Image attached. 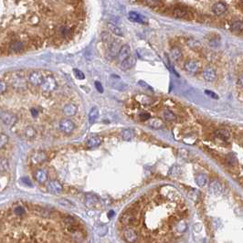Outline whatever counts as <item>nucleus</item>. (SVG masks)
Returning a JSON list of instances; mask_svg holds the SVG:
<instances>
[{"label": "nucleus", "mask_w": 243, "mask_h": 243, "mask_svg": "<svg viewBox=\"0 0 243 243\" xmlns=\"http://www.w3.org/2000/svg\"><path fill=\"white\" fill-rule=\"evenodd\" d=\"M186 217L187 209L177 192L164 187L122 213L117 232L124 243H169L185 229Z\"/></svg>", "instance_id": "obj_1"}, {"label": "nucleus", "mask_w": 243, "mask_h": 243, "mask_svg": "<svg viewBox=\"0 0 243 243\" xmlns=\"http://www.w3.org/2000/svg\"><path fill=\"white\" fill-rule=\"evenodd\" d=\"M83 223L38 205L15 203L2 211L1 243H87Z\"/></svg>", "instance_id": "obj_2"}, {"label": "nucleus", "mask_w": 243, "mask_h": 243, "mask_svg": "<svg viewBox=\"0 0 243 243\" xmlns=\"http://www.w3.org/2000/svg\"><path fill=\"white\" fill-rule=\"evenodd\" d=\"M59 126L60 131L66 133V135H70L75 129V124L70 119H62L59 122Z\"/></svg>", "instance_id": "obj_3"}, {"label": "nucleus", "mask_w": 243, "mask_h": 243, "mask_svg": "<svg viewBox=\"0 0 243 243\" xmlns=\"http://www.w3.org/2000/svg\"><path fill=\"white\" fill-rule=\"evenodd\" d=\"M40 88L42 91H44L46 92H51L57 89V81L53 77L48 76L44 80Z\"/></svg>", "instance_id": "obj_4"}, {"label": "nucleus", "mask_w": 243, "mask_h": 243, "mask_svg": "<svg viewBox=\"0 0 243 243\" xmlns=\"http://www.w3.org/2000/svg\"><path fill=\"white\" fill-rule=\"evenodd\" d=\"M1 121H2V123L7 126H13L17 123L18 117L14 113H12L10 112L3 111L1 113Z\"/></svg>", "instance_id": "obj_5"}, {"label": "nucleus", "mask_w": 243, "mask_h": 243, "mask_svg": "<svg viewBox=\"0 0 243 243\" xmlns=\"http://www.w3.org/2000/svg\"><path fill=\"white\" fill-rule=\"evenodd\" d=\"M43 74L40 71H33L29 74V81L33 85V86H41V84L44 81Z\"/></svg>", "instance_id": "obj_6"}, {"label": "nucleus", "mask_w": 243, "mask_h": 243, "mask_svg": "<svg viewBox=\"0 0 243 243\" xmlns=\"http://www.w3.org/2000/svg\"><path fill=\"white\" fill-rule=\"evenodd\" d=\"M57 35L60 39H68L72 36V29L68 25H61L57 29Z\"/></svg>", "instance_id": "obj_7"}, {"label": "nucleus", "mask_w": 243, "mask_h": 243, "mask_svg": "<svg viewBox=\"0 0 243 243\" xmlns=\"http://www.w3.org/2000/svg\"><path fill=\"white\" fill-rule=\"evenodd\" d=\"M185 70L189 73H197L200 69V64L195 59H189L185 63Z\"/></svg>", "instance_id": "obj_8"}, {"label": "nucleus", "mask_w": 243, "mask_h": 243, "mask_svg": "<svg viewBox=\"0 0 243 243\" xmlns=\"http://www.w3.org/2000/svg\"><path fill=\"white\" fill-rule=\"evenodd\" d=\"M130 56H132L131 54V48L129 45L125 44L124 46H122L121 50L118 53V59L120 62H123L124 60H125L126 59H128Z\"/></svg>", "instance_id": "obj_9"}, {"label": "nucleus", "mask_w": 243, "mask_h": 243, "mask_svg": "<svg viewBox=\"0 0 243 243\" xmlns=\"http://www.w3.org/2000/svg\"><path fill=\"white\" fill-rule=\"evenodd\" d=\"M46 159H47V154L44 152H36L30 157V161L33 165L41 164Z\"/></svg>", "instance_id": "obj_10"}, {"label": "nucleus", "mask_w": 243, "mask_h": 243, "mask_svg": "<svg viewBox=\"0 0 243 243\" xmlns=\"http://www.w3.org/2000/svg\"><path fill=\"white\" fill-rule=\"evenodd\" d=\"M48 191L53 193V194H59V193L62 192L63 187H62L61 184H60L59 181L53 180V181L48 182Z\"/></svg>", "instance_id": "obj_11"}, {"label": "nucleus", "mask_w": 243, "mask_h": 243, "mask_svg": "<svg viewBox=\"0 0 243 243\" xmlns=\"http://www.w3.org/2000/svg\"><path fill=\"white\" fill-rule=\"evenodd\" d=\"M128 18L129 20L132 21V22H135V23H141V24H144L147 22V18H144L143 16H142L141 14L139 13H136L135 11H131L129 12L128 14Z\"/></svg>", "instance_id": "obj_12"}, {"label": "nucleus", "mask_w": 243, "mask_h": 243, "mask_svg": "<svg viewBox=\"0 0 243 243\" xmlns=\"http://www.w3.org/2000/svg\"><path fill=\"white\" fill-rule=\"evenodd\" d=\"M203 77L204 79L206 81H213L216 80L217 78V73H216V70L211 68V67H208L206 68L203 71Z\"/></svg>", "instance_id": "obj_13"}, {"label": "nucleus", "mask_w": 243, "mask_h": 243, "mask_svg": "<svg viewBox=\"0 0 243 243\" xmlns=\"http://www.w3.org/2000/svg\"><path fill=\"white\" fill-rule=\"evenodd\" d=\"M135 63H136V59H135V57L132 55L128 59L124 60L123 62H121V69L123 70H128L132 69L133 66H135Z\"/></svg>", "instance_id": "obj_14"}, {"label": "nucleus", "mask_w": 243, "mask_h": 243, "mask_svg": "<svg viewBox=\"0 0 243 243\" xmlns=\"http://www.w3.org/2000/svg\"><path fill=\"white\" fill-rule=\"evenodd\" d=\"M62 111H63V113L66 115V116H74L77 112H78V108L75 104L73 103H69V104H66L63 109H62Z\"/></svg>", "instance_id": "obj_15"}, {"label": "nucleus", "mask_w": 243, "mask_h": 243, "mask_svg": "<svg viewBox=\"0 0 243 243\" xmlns=\"http://www.w3.org/2000/svg\"><path fill=\"white\" fill-rule=\"evenodd\" d=\"M102 143V137L98 136V135H91L88 138L87 142H86V145L89 148H94L99 146V145Z\"/></svg>", "instance_id": "obj_16"}, {"label": "nucleus", "mask_w": 243, "mask_h": 243, "mask_svg": "<svg viewBox=\"0 0 243 243\" xmlns=\"http://www.w3.org/2000/svg\"><path fill=\"white\" fill-rule=\"evenodd\" d=\"M24 48H25V44H24V42L19 41V40L12 42L9 45V50L14 53L21 52L24 51Z\"/></svg>", "instance_id": "obj_17"}, {"label": "nucleus", "mask_w": 243, "mask_h": 243, "mask_svg": "<svg viewBox=\"0 0 243 243\" xmlns=\"http://www.w3.org/2000/svg\"><path fill=\"white\" fill-rule=\"evenodd\" d=\"M35 178L39 183L43 184L48 180V173L45 169H39L35 173Z\"/></svg>", "instance_id": "obj_18"}, {"label": "nucleus", "mask_w": 243, "mask_h": 243, "mask_svg": "<svg viewBox=\"0 0 243 243\" xmlns=\"http://www.w3.org/2000/svg\"><path fill=\"white\" fill-rule=\"evenodd\" d=\"M212 10L214 12V14H216L217 16L222 15L227 10V5L223 2H217L213 6Z\"/></svg>", "instance_id": "obj_19"}, {"label": "nucleus", "mask_w": 243, "mask_h": 243, "mask_svg": "<svg viewBox=\"0 0 243 243\" xmlns=\"http://www.w3.org/2000/svg\"><path fill=\"white\" fill-rule=\"evenodd\" d=\"M146 124L154 129H160L164 126L163 121L159 118H151L146 122Z\"/></svg>", "instance_id": "obj_20"}, {"label": "nucleus", "mask_w": 243, "mask_h": 243, "mask_svg": "<svg viewBox=\"0 0 243 243\" xmlns=\"http://www.w3.org/2000/svg\"><path fill=\"white\" fill-rule=\"evenodd\" d=\"M173 14L176 18H187V16L189 15L188 11L186 8L181 7H177L174 8Z\"/></svg>", "instance_id": "obj_21"}, {"label": "nucleus", "mask_w": 243, "mask_h": 243, "mask_svg": "<svg viewBox=\"0 0 243 243\" xmlns=\"http://www.w3.org/2000/svg\"><path fill=\"white\" fill-rule=\"evenodd\" d=\"M215 135L217 138L220 139L222 141L228 142L230 139V133L227 130H218L215 132Z\"/></svg>", "instance_id": "obj_22"}, {"label": "nucleus", "mask_w": 243, "mask_h": 243, "mask_svg": "<svg viewBox=\"0 0 243 243\" xmlns=\"http://www.w3.org/2000/svg\"><path fill=\"white\" fill-rule=\"evenodd\" d=\"M135 99H136V101H138L139 102H141L142 104H144V105H149L153 102V99L151 98V97H149L147 95H144V94L136 95Z\"/></svg>", "instance_id": "obj_23"}, {"label": "nucleus", "mask_w": 243, "mask_h": 243, "mask_svg": "<svg viewBox=\"0 0 243 243\" xmlns=\"http://www.w3.org/2000/svg\"><path fill=\"white\" fill-rule=\"evenodd\" d=\"M107 27H108L109 30L112 31L114 35L118 36V37H123V36H124V31L122 30L121 28H119L118 26L114 25V24H113V23H108Z\"/></svg>", "instance_id": "obj_24"}, {"label": "nucleus", "mask_w": 243, "mask_h": 243, "mask_svg": "<svg viewBox=\"0 0 243 243\" xmlns=\"http://www.w3.org/2000/svg\"><path fill=\"white\" fill-rule=\"evenodd\" d=\"M121 48L118 41H115V40H113V42L110 44V46H109V51H110V53L113 55V56H116V54L118 55L120 50H121Z\"/></svg>", "instance_id": "obj_25"}, {"label": "nucleus", "mask_w": 243, "mask_h": 243, "mask_svg": "<svg viewBox=\"0 0 243 243\" xmlns=\"http://www.w3.org/2000/svg\"><path fill=\"white\" fill-rule=\"evenodd\" d=\"M98 117H99V110L96 107H94V108L91 109V110L90 111V113H89V122H90V124H94L95 122L97 121V119H98Z\"/></svg>", "instance_id": "obj_26"}, {"label": "nucleus", "mask_w": 243, "mask_h": 243, "mask_svg": "<svg viewBox=\"0 0 243 243\" xmlns=\"http://www.w3.org/2000/svg\"><path fill=\"white\" fill-rule=\"evenodd\" d=\"M135 137V132L132 129H124L122 132V138L125 141H130Z\"/></svg>", "instance_id": "obj_27"}, {"label": "nucleus", "mask_w": 243, "mask_h": 243, "mask_svg": "<svg viewBox=\"0 0 243 243\" xmlns=\"http://www.w3.org/2000/svg\"><path fill=\"white\" fill-rule=\"evenodd\" d=\"M113 83L112 84L113 85V88H115V89H117V90H120V91H125L127 88H128V86L127 85L125 84V83H124V82H122L121 81H119V80H113Z\"/></svg>", "instance_id": "obj_28"}, {"label": "nucleus", "mask_w": 243, "mask_h": 243, "mask_svg": "<svg viewBox=\"0 0 243 243\" xmlns=\"http://www.w3.org/2000/svg\"><path fill=\"white\" fill-rule=\"evenodd\" d=\"M25 136L28 139H34L36 136V130L32 126H28L25 129Z\"/></svg>", "instance_id": "obj_29"}, {"label": "nucleus", "mask_w": 243, "mask_h": 243, "mask_svg": "<svg viewBox=\"0 0 243 243\" xmlns=\"http://www.w3.org/2000/svg\"><path fill=\"white\" fill-rule=\"evenodd\" d=\"M163 116L165 118V121L167 122H172V121H175L176 120V115L174 113H172L171 111L169 110H165L164 113H163Z\"/></svg>", "instance_id": "obj_30"}, {"label": "nucleus", "mask_w": 243, "mask_h": 243, "mask_svg": "<svg viewBox=\"0 0 243 243\" xmlns=\"http://www.w3.org/2000/svg\"><path fill=\"white\" fill-rule=\"evenodd\" d=\"M226 161L229 165H234L237 164V157L233 153H229L226 157Z\"/></svg>", "instance_id": "obj_31"}, {"label": "nucleus", "mask_w": 243, "mask_h": 243, "mask_svg": "<svg viewBox=\"0 0 243 243\" xmlns=\"http://www.w3.org/2000/svg\"><path fill=\"white\" fill-rule=\"evenodd\" d=\"M181 56H182V52H181V51L179 50L178 48H172V51H171V57H172L173 59L177 60V59H179L181 58Z\"/></svg>", "instance_id": "obj_32"}, {"label": "nucleus", "mask_w": 243, "mask_h": 243, "mask_svg": "<svg viewBox=\"0 0 243 243\" xmlns=\"http://www.w3.org/2000/svg\"><path fill=\"white\" fill-rule=\"evenodd\" d=\"M231 29L234 31H240V30H242L243 29V22L239 21V20L235 21L232 24V25H231Z\"/></svg>", "instance_id": "obj_33"}, {"label": "nucleus", "mask_w": 243, "mask_h": 243, "mask_svg": "<svg viewBox=\"0 0 243 243\" xmlns=\"http://www.w3.org/2000/svg\"><path fill=\"white\" fill-rule=\"evenodd\" d=\"M196 181H197V183H198V186L202 187V186L206 185V177L204 175L200 174L196 177Z\"/></svg>", "instance_id": "obj_34"}, {"label": "nucleus", "mask_w": 243, "mask_h": 243, "mask_svg": "<svg viewBox=\"0 0 243 243\" xmlns=\"http://www.w3.org/2000/svg\"><path fill=\"white\" fill-rule=\"evenodd\" d=\"M7 143H8V136L2 132L1 135H0V147H1V149L5 145H7Z\"/></svg>", "instance_id": "obj_35"}, {"label": "nucleus", "mask_w": 243, "mask_h": 243, "mask_svg": "<svg viewBox=\"0 0 243 243\" xmlns=\"http://www.w3.org/2000/svg\"><path fill=\"white\" fill-rule=\"evenodd\" d=\"M73 71H74V75H75V77H76L78 80H84V79H85V75H84V73H83V72H82L81 70H78V69H74Z\"/></svg>", "instance_id": "obj_36"}, {"label": "nucleus", "mask_w": 243, "mask_h": 243, "mask_svg": "<svg viewBox=\"0 0 243 243\" xmlns=\"http://www.w3.org/2000/svg\"><path fill=\"white\" fill-rule=\"evenodd\" d=\"M0 165H1V171L7 170V169L8 168V166H9L7 159H5V158L1 159V163H0Z\"/></svg>", "instance_id": "obj_37"}, {"label": "nucleus", "mask_w": 243, "mask_h": 243, "mask_svg": "<svg viewBox=\"0 0 243 243\" xmlns=\"http://www.w3.org/2000/svg\"><path fill=\"white\" fill-rule=\"evenodd\" d=\"M0 91H1L2 94H4L5 91H7V82H5L4 81H1V82H0Z\"/></svg>", "instance_id": "obj_38"}, {"label": "nucleus", "mask_w": 243, "mask_h": 243, "mask_svg": "<svg viewBox=\"0 0 243 243\" xmlns=\"http://www.w3.org/2000/svg\"><path fill=\"white\" fill-rule=\"evenodd\" d=\"M138 84H140L141 86H143V87L145 88V89H147V90H149V91H154L153 88H151V86H149V85H148L146 82H144L143 81H140L138 82Z\"/></svg>", "instance_id": "obj_39"}, {"label": "nucleus", "mask_w": 243, "mask_h": 243, "mask_svg": "<svg viewBox=\"0 0 243 243\" xmlns=\"http://www.w3.org/2000/svg\"><path fill=\"white\" fill-rule=\"evenodd\" d=\"M94 84H95V87H96L97 91H98L100 93H102V92H103V88H102V83H101V82H99V81H95V82H94Z\"/></svg>", "instance_id": "obj_40"}, {"label": "nucleus", "mask_w": 243, "mask_h": 243, "mask_svg": "<svg viewBox=\"0 0 243 243\" xmlns=\"http://www.w3.org/2000/svg\"><path fill=\"white\" fill-rule=\"evenodd\" d=\"M205 93L208 96L211 97V98H213V99H218V96L215 92H213L211 91H205Z\"/></svg>", "instance_id": "obj_41"}, {"label": "nucleus", "mask_w": 243, "mask_h": 243, "mask_svg": "<svg viewBox=\"0 0 243 243\" xmlns=\"http://www.w3.org/2000/svg\"><path fill=\"white\" fill-rule=\"evenodd\" d=\"M140 118L142 119V120H144V121H148L149 119H151V117H150V115L148 114V113H142V114H140Z\"/></svg>", "instance_id": "obj_42"}, {"label": "nucleus", "mask_w": 243, "mask_h": 243, "mask_svg": "<svg viewBox=\"0 0 243 243\" xmlns=\"http://www.w3.org/2000/svg\"><path fill=\"white\" fill-rule=\"evenodd\" d=\"M31 114H32V116L33 117H37L38 116V114H39V112H38V110H36V109H31Z\"/></svg>", "instance_id": "obj_43"}, {"label": "nucleus", "mask_w": 243, "mask_h": 243, "mask_svg": "<svg viewBox=\"0 0 243 243\" xmlns=\"http://www.w3.org/2000/svg\"><path fill=\"white\" fill-rule=\"evenodd\" d=\"M239 83H240V84L242 85V86H243V74H242V75H241V77L239 78Z\"/></svg>", "instance_id": "obj_44"}, {"label": "nucleus", "mask_w": 243, "mask_h": 243, "mask_svg": "<svg viewBox=\"0 0 243 243\" xmlns=\"http://www.w3.org/2000/svg\"><path fill=\"white\" fill-rule=\"evenodd\" d=\"M241 4H242V5H243V1H242V2H241Z\"/></svg>", "instance_id": "obj_45"}]
</instances>
